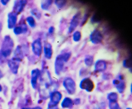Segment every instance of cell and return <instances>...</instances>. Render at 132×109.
Segmentation results:
<instances>
[{
    "label": "cell",
    "mask_w": 132,
    "mask_h": 109,
    "mask_svg": "<svg viewBox=\"0 0 132 109\" xmlns=\"http://www.w3.org/2000/svg\"><path fill=\"white\" fill-rule=\"evenodd\" d=\"M14 46L13 39L9 35H6L4 38L0 49V63L3 64L6 59L10 56Z\"/></svg>",
    "instance_id": "obj_1"
},
{
    "label": "cell",
    "mask_w": 132,
    "mask_h": 109,
    "mask_svg": "<svg viewBox=\"0 0 132 109\" xmlns=\"http://www.w3.org/2000/svg\"><path fill=\"white\" fill-rule=\"evenodd\" d=\"M63 85L69 95H74L76 91V85L73 79L70 77H66L63 80Z\"/></svg>",
    "instance_id": "obj_2"
},
{
    "label": "cell",
    "mask_w": 132,
    "mask_h": 109,
    "mask_svg": "<svg viewBox=\"0 0 132 109\" xmlns=\"http://www.w3.org/2000/svg\"><path fill=\"white\" fill-rule=\"evenodd\" d=\"M79 87L83 90L88 93H90L93 90L94 85L93 82L89 77L83 78L80 82Z\"/></svg>",
    "instance_id": "obj_3"
},
{
    "label": "cell",
    "mask_w": 132,
    "mask_h": 109,
    "mask_svg": "<svg viewBox=\"0 0 132 109\" xmlns=\"http://www.w3.org/2000/svg\"><path fill=\"white\" fill-rule=\"evenodd\" d=\"M64 62L62 54L58 55L56 57L54 62V71L57 76H60L64 68Z\"/></svg>",
    "instance_id": "obj_4"
},
{
    "label": "cell",
    "mask_w": 132,
    "mask_h": 109,
    "mask_svg": "<svg viewBox=\"0 0 132 109\" xmlns=\"http://www.w3.org/2000/svg\"><path fill=\"white\" fill-rule=\"evenodd\" d=\"M49 97L50 101L48 104L51 105L57 106L62 100V95L59 91L54 90L50 93Z\"/></svg>",
    "instance_id": "obj_5"
},
{
    "label": "cell",
    "mask_w": 132,
    "mask_h": 109,
    "mask_svg": "<svg viewBox=\"0 0 132 109\" xmlns=\"http://www.w3.org/2000/svg\"><path fill=\"white\" fill-rule=\"evenodd\" d=\"M32 51L37 56L40 57L42 53V42L40 38H38L34 40L31 44Z\"/></svg>",
    "instance_id": "obj_6"
},
{
    "label": "cell",
    "mask_w": 132,
    "mask_h": 109,
    "mask_svg": "<svg viewBox=\"0 0 132 109\" xmlns=\"http://www.w3.org/2000/svg\"><path fill=\"white\" fill-rule=\"evenodd\" d=\"M41 75V71L38 68L34 69L31 71V84L34 89H37L38 86L37 81Z\"/></svg>",
    "instance_id": "obj_7"
},
{
    "label": "cell",
    "mask_w": 132,
    "mask_h": 109,
    "mask_svg": "<svg viewBox=\"0 0 132 109\" xmlns=\"http://www.w3.org/2000/svg\"><path fill=\"white\" fill-rule=\"evenodd\" d=\"M81 16V13L80 12H77L74 15L70 23L68 29L69 33H71L76 29L79 23Z\"/></svg>",
    "instance_id": "obj_8"
},
{
    "label": "cell",
    "mask_w": 132,
    "mask_h": 109,
    "mask_svg": "<svg viewBox=\"0 0 132 109\" xmlns=\"http://www.w3.org/2000/svg\"><path fill=\"white\" fill-rule=\"evenodd\" d=\"M28 1L26 0L15 1L14 2L12 12L16 14L17 15L20 14L23 11Z\"/></svg>",
    "instance_id": "obj_9"
},
{
    "label": "cell",
    "mask_w": 132,
    "mask_h": 109,
    "mask_svg": "<svg viewBox=\"0 0 132 109\" xmlns=\"http://www.w3.org/2000/svg\"><path fill=\"white\" fill-rule=\"evenodd\" d=\"M103 37V35L100 31L95 29L90 34V39L92 43L98 44L101 43Z\"/></svg>",
    "instance_id": "obj_10"
},
{
    "label": "cell",
    "mask_w": 132,
    "mask_h": 109,
    "mask_svg": "<svg viewBox=\"0 0 132 109\" xmlns=\"http://www.w3.org/2000/svg\"><path fill=\"white\" fill-rule=\"evenodd\" d=\"M24 49L21 45L17 46L14 52V56L12 58L20 62L24 58Z\"/></svg>",
    "instance_id": "obj_11"
},
{
    "label": "cell",
    "mask_w": 132,
    "mask_h": 109,
    "mask_svg": "<svg viewBox=\"0 0 132 109\" xmlns=\"http://www.w3.org/2000/svg\"><path fill=\"white\" fill-rule=\"evenodd\" d=\"M17 21V15L13 12H10L8 14L7 23L8 28L9 29L14 28L16 24Z\"/></svg>",
    "instance_id": "obj_12"
},
{
    "label": "cell",
    "mask_w": 132,
    "mask_h": 109,
    "mask_svg": "<svg viewBox=\"0 0 132 109\" xmlns=\"http://www.w3.org/2000/svg\"><path fill=\"white\" fill-rule=\"evenodd\" d=\"M19 62L12 58L7 61V64L10 71L14 75H16L18 73L20 66Z\"/></svg>",
    "instance_id": "obj_13"
},
{
    "label": "cell",
    "mask_w": 132,
    "mask_h": 109,
    "mask_svg": "<svg viewBox=\"0 0 132 109\" xmlns=\"http://www.w3.org/2000/svg\"><path fill=\"white\" fill-rule=\"evenodd\" d=\"M28 31L27 25L24 22L20 23V26H15L13 28V32L15 35H19L22 34H25Z\"/></svg>",
    "instance_id": "obj_14"
},
{
    "label": "cell",
    "mask_w": 132,
    "mask_h": 109,
    "mask_svg": "<svg viewBox=\"0 0 132 109\" xmlns=\"http://www.w3.org/2000/svg\"><path fill=\"white\" fill-rule=\"evenodd\" d=\"M107 68V64L105 61L103 60H98L96 61L94 65V72L100 73L103 72Z\"/></svg>",
    "instance_id": "obj_15"
},
{
    "label": "cell",
    "mask_w": 132,
    "mask_h": 109,
    "mask_svg": "<svg viewBox=\"0 0 132 109\" xmlns=\"http://www.w3.org/2000/svg\"><path fill=\"white\" fill-rule=\"evenodd\" d=\"M45 58L50 60L52 58V45L47 42H45L43 47Z\"/></svg>",
    "instance_id": "obj_16"
},
{
    "label": "cell",
    "mask_w": 132,
    "mask_h": 109,
    "mask_svg": "<svg viewBox=\"0 0 132 109\" xmlns=\"http://www.w3.org/2000/svg\"><path fill=\"white\" fill-rule=\"evenodd\" d=\"M73 100L68 97L64 98L61 103V107L63 109H71L73 108Z\"/></svg>",
    "instance_id": "obj_17"
},
{
    "label": "cell",
    "mask_w": 132,
    "mask_h": 109,
    "mask_svg": "<svg viewBox=\"0 0 132 109\" xmlns=\"http://www.w3.org/2000/svg\"><path fill=\"white\" fill-rule=\"evenodd\" d=\"M107 98L109 102H117L118 99V95L116 92H111L108 94Z\"/></svg>",
    "instance_id": "obj_18"
},
{
    "label": "cell",
    "mask_w": 132,
    "mask_h": 109,
    "mask_svg": "<svg viewBox=\"0 0 132 109\" xmlns=\"http://www.w3.org/2000/svg\"><path fill=\"white\" fill-rule=\"evenodd\" d=\"M120 94H123L126 89V84L124 81H120L118 84L115 86Z\"/></svg>",
    "instance_id": "obj_19"
},
{
    "label": "cell",
    "mask_w": 132,
    "mask_h": 109,
    "mask_svg": "<svg viewBox=\"0 0 132 109\" xmlns=\"http://www.w3.org/2000/svg\"><path fill=\"white\" fill-rule=\"evenodd\" d=\"M53 1L51 0L43 1L41 3V8L42 9L45 10H48L52 4Z\"/></svg>",
    "instance_id": "obj_20"
},
{
    "label": "cell",
    "mask_w": 132,
    "mask_h": 109,
    "mask_svg": "<svg viewBox=\"0 0 132 109\" xmlns=\"http://www.w3.org/2000/svg\"><path fill=\"white\" fill-rule=\"evenodd\" d=\"M85 64L87 67H90L93 64V57L90 55H87L84 60Z\"/></svg>",
    "instance_id": "obj_21"
},
{
    "label": "cell",
    "mask_w": 132,
    "mask_h": 109,
    "mask_svg": "<svg viewBox=\"0 0 132 109\" xmlns=\"http://www.w3.org/2000/svg\"><path fill=\"white\" fill-rule=\"evenodd\" d=\"M67 3V1L64 0H56L54 1V3L59 9H61L64 8Z\"/></svg>",
    "instance_id": "obj_22"
},
{
    "label": "cell",
    "mask_w": 132,
    "mask_h": 109,
    "mask_svg": "<svg viewBox=\"0 0 132 109\" xmlns=\"http://www.w3.org/2000/svg\"><path fill=\"white\" fill-rule=\"evenodd\" d=\"M26 21L31 28H35L36 26V22L34 17L32 16L28 17L26 19Z\"/></svg>",
    "instance_id": "obj_23"
},
{
    "label": "cell",
    "mask_w": 132,
    "mask_h": 109,
    "mask_svg": "<svg viewBox=\"0 0 132 109\" xmlns=\"http://www.w3.org/2000/svg\"><path fill=\"white\" fill-rule=\"evenodd\" d=\"M31 14L35 17L37 19L39 20L41 17V13L39 10H38L37 9H34L31 10Z\"/></svg>",
    "instance_id": "obj_24"
},
{
    "label": "cell",
    "mask_w": 132,
    "mask_h": 109,
    "mask_svg": "<svg viewBox=\"0 0 132 109\" xmlns=\"http://www.w3.org/2000/svg\"><path fill=\"white\" fill-rule=\"evenodd\" d=\"M108 107L109 109H121L120 105L117 102H109Z\"/></svg>",
    "instance_id": "obj_25"
},
{
    "label": "cell",
    "mask_w": 132,
    "mask_h": 109,
    "mask_svg": "<svg viewBox=\"0 0 132 109\" xmlns=\"http://www.w3.org/2000/svg\"><path fill=\"white\" fill-rule=\"evenodd\" d=\"M123 66L125 68L132 70V62L130 60H125L123 62Z\"/></svg>",
    "instance_id": "obj_26"
},
{
    "label": "cell",
    "mask_w": 132,
    "mask_h": 109,
    "mask_svg": "<svg viewBox=\"0 0 132 109\" xmlns=\"http://www.w3.org/2000/svg\"><path fill=\"white\" fill-rule=\"evenodd\" d=\"M81 32L79 31H76L73 35V40L76 42H79L81 39Z\"/></svg>",
    "instance_id": "obj_27"
},
{
    "label": "cell",
    "mask_w": 132,
    "mask_h": 109,
    "mask_svg": "<svg viewBox=\"0 0 132 109\" xmlns=\"http://www.w3.org/2000/svg\"><path fill=\"white\" fill-rule=\"evenodd\" d=\"M71 52L65 53L62 54L63 59V60H64L65 63V62H67L69 60L71 56Z\"/></svg>",
    "instance_id": "obj_28"
},
{
    "label": "cell",
    "mask_w": 132,
    "mask_h": 109,
    "mask_svg": "<svg viewBox=\"0 0 132 109\" xmlns=\"http://www.w3.org/2000/svg\"><path fill=\"white\" fill-rule=\"evenodd\" d=\"M88 17H89V15L88 14H85L84 15V16L82 18V22L81 23V26H82L84 24H85L88 19Z\"/></svg>",
    "instance_id": "obj_29"
},
{
    "label": "cell",
    "mask_w": 132,
    "mask_h": 109,
    "mask_svg": "<svg viewBox=\"0 0 132 109\" xmlns=\"http://www.w3.org/2000/svg\"><path fill=\"white\" fill-rule=\"evenodd\" d=\"M88 71L86 69L82 68L79 71V76H84L87 75L88 73Z\"/></svg>",
    "instance_id": "obj_30"
},
{
    "label": "cell",
    "mask_w": 132,
    "mask_h": 109,
    "mask_svg": "<svg viewBox=\"0 0 132 109\" xmlns=\"http://www.w3.org/2000/svg\"><path fill=\"white\" fill-rule=\"evenodd\" d=\"M112 77V76L111 74H108V73H105L102 76V78L104 80H108L110 79Z\"/></svg>",
    "instance_id": "obj_31"
},
{
    "label": "cell",
    "mask_w": 132,
    "mask_h": 109,
    "mask_svg": "<svg viewBox=\"0 0 132 109\" xmlns=\"http://www.w3.org/2000/svg\"><path fill=\"white\" fill-rule=\"evenodd\" d=\"M73 104L75 105H79L81 104V99L79 98H76L73 100Z\"/></svg>",
    "instance_id": "obj_32"
},
{
    "label": "cell",
    "mask_w": 132,
    "mask_h": 109,
    "mask_svg": "<svg viewBox=\"0 0 132 109\" xmlns=\"http://www.w3.org/2000/svg\"><path fill=\"white\" fill-rule=\"evenodd\" d=\"M91 21L92 23H96L97 22H99V20L97 18L96 15H94L91 18Z\"/></svg>",
    "instance_id": "obj_33"
},
{
    "label": "cell",
    "mask_w": 132,
    "mask_h": 109,
    "mask_svg": "<svg viewBox=\"0 0 132 109\" xmlns=\"http://www.w3.org/2000/svg\"><path fill=\"white\" fill-rule=\"evenodd\" d=\"M47 109H59V107L57 106L51 105L48 104Z\"/></svg>",
    "instance_id": "obj_34"
},
{
    "label": "cell",
    "mask_w": 132,
    "mask_h": 109,
    "mask_svg": "<svg viewBox=\"0 0 132 109\" xmlns=\"http://www.w3.org/2000/svg\"><path fill=\"white\" fill-rule=\"evenodd\" d=\"M54 30H55V28L53 26H51L48 29V33L50 34H52L54 32Z\"/></svg>",
    "instance_id": "obj_35"
},
{
    "label": "cell",
    "mask_w": 132,
    "mask_h": 109,
    "mask_svg": "<svg viewBox=\"0 0 132 109\" xmlns=\"http://www.w3.org/2000/svg\"><path fill=\"white\" fill-rule=\"evenodd\" d=\"M9 0H1L0 2H1V3L3 5L6 6V5H7V4L9 2Z\"/></svg>",
    "instance_id": "obj_36"
},
{
    "label": "cell",
    "mask_w": 132,
    "mask_h": 109,
    "mask_svg": "<svg viewBox=\"0 0 132 109\" xmlns=\"http://www.w3.org/2000/svg\"><path fill=\"white\" fill-rule=\"evenodd\" d=\"M118 79L120 81H123L124 79V76L123 75L121 74L118 76Z\"/></svg>",
    "instance_id": "obj_37"
},
{
    "label": "cell",
    "mask_w": 132,
    "mask_h": 109,
    "mask_svg": "<svg viewBox=\"0 0 132 109\" xmlns=\"http://www.w3.org/2000/svg\"><path fill=\"white\" fill-rule=\"evenodd\" d=\"M32 109H43V108L39 106H36L33 107Z\"/></svg>",
    "instance_id": "obj_38"
},
{
    "label": "cell",
    "mask_w": 132,
    "mask_h": 109,
    "mask_svg": "<svg viewBox=\"0 0 132 109\" xmlns=\"http://www.w3.org/2000/svg\"><path fill=\"white\" fill-rule=\"evenodd\" d=\"M3 74L2 73V72H1V70H0V79H1L2 78H3Z\"/></svg>",
    "instance_id": "obj_39"
},
{
    "label": "cell",
    "mask_w": 132,
    "mask_h": 109,
    "mask_svg": "<svg viewBox=\"0 0 132 109\" xmlns=\"http://www.w3.org/2000/svg\"><path fill=\"white\" fill-rule=\"evenodd\" d=\"M2 27H3V26H2V23L1 22H0V33L1 32V30H2Z\"/></svg>",
    "instance_id": "obj_40"
},
{
    "label": "cell",
    "mask_w": 132,
    "mask_h": 109,
    "mask_svg": "<svg viewBox=\"0 0 132 109\" xmlns=\"http://www.w3.org/2000/svg\"><path fill=\"white\" fill-rule=\"evenodd\" d=\"M22 109H32V108L30 107H24L22 108Z\"/></svg>",
    "instance_id": "obj_41"
},
{
    "label": "cell",
    "mask_w": 132,
    "mask_h": 109,
    "mask_svg": "<svg viewBox=\"0 0 132 109\" xmlns=\"http://www.w3.org/2000/svg\"><path fill=\"white\" fill-rule=\"evenodd\" d=\"M42 102H43V100H42V99H40V100H39L38 101V102L39 104H40V103H42Z\"/></svg>",
    "instance_id": "obj_42"
},
{
    "label": "cell",
    "mask_w": 132,
    "mask_h": 109,
    "mask_svg": "<svg viewBox=\"0 0 132 109\" xmlns=\"http://www.w3.org/2000/svg\"><path fill=\"white\" fill-rule=\"evenodd\" d=\"M2 86H1V85L0 84V92H1V91H2Z\"/></svg>",
    "instance_id": "obj_43"
},
{
    "label": "cell",
    "mask_w": 132,
    "mask_h": 109,
    "mask_svg": "<svg viewBox=\"0 0 132 109\" xmlns=\"http://www.w3.org/2000/svg\"><path fill=\"white\" fill-rule=\"evenodd\" d=\"M132 84H131V85H130V92H131V93H132Z\"/></svg>",
    "instance_id": "obj_44"
},
{
    "label": "cell",
    "mask_w": 132,
    "mask_h": 109,
    "mask_svg": "<svg viewBox=\"0 0 132 109\" xmlns=\"http://www.w3.org/2000/svg\"><path fill=\"white\" fill-rule=\"evenodd\" d=\"M94 109H101V108H100L99 107H96Z\"/></svg>",
    "instance_id": "obj_45"
},
{
    "label": "cell",
    "mask_w": 132,
    "mask_h": 109,
    "mask_svg": "<svg viewBox=\"0 0 132 109\" xmlns=\"http://www.w3.org/2000/svg\"><path fill=\"white\" fill-rule=\"evenodd\" d=\"M126 109H132V108H130V107H127Z\"/></svg>",
    "instance_id": "obj_46"
}]
</instances>
